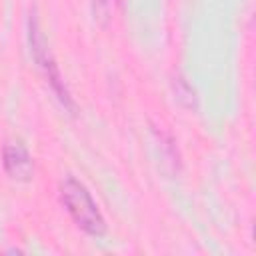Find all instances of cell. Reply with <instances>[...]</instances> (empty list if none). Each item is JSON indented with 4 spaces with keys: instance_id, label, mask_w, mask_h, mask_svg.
I'll return each mask as SVG.
<instances>
[{
    "instance_id": "6da1fadb",
    "label": "cell",
    "mask_w": 256,
    "mask_h": 256,
    "mask_svg": "<svg viewBox=\"0 0 256 256\" xmlns=\"http://www.w3.org/2000/svg\"><path fill=\"white\" fill-rule=\"evenodd\" d=\"M60 198L70 218L90 236H102L106 232V222L96 202L92 200L88 188L76 178L68 176L60 184Z\"/></svg>"
},
{
    "instance_id": "7a4b0ae2",
    "label": "cell",
    "mask_w": 256,
    "mask_h": 256,
    "mask_svg": "<svg viewBox=\"0 0 256 256\" xmlns=\"http://www.w3.org/2000/svg\"><path fill=\"white\" fill-rule=\"evenodd\" d=\"M30 50H32V56H34L38 68L42 70L46 82L52 86L54 94L60 98V102H62L66 108L74 110L72 98H70V94H68V88H66L64 80H62V76H60L58 64H56V60H54V56H52V52H50V46H48V42H46L42 30H40L36 18L30 20Z\"/></svg>"
},
{
    "instance_id": "3957f363",
    "label": "cell",
    "mask_w": 256,
    "mask_h": 256,
    "mask_svg": "<svg viewBox=\"0 0 256 256\" xmlns=\"http://www.w3.org/2000/svg\"><path fill=\"white\" fill-rule=\"evenodd\" d=\"M2 164H4L6 174L12 180H18V182H28L32 178V174H34L32 158H30L28 150L18 142H12V144L4 146Z\"/></svg>"
},
{
    "instance_id": "277c9868",
    "label": "cell",
    "mask_w": 256,
    "mask_h": 256,
    "mask_svg": "<svg viewBox=\"0 0 256 256\" xmlns=\"http://www.w3.org/2000/svg\"><path fill=\"white\" fill-rule=\"evenodd\" d=\"M172 90H174V98H176L184 108H190V110L196 108V92H194V88H192L182 76H176V78L172 80Z\"/></svg>"
},
{
    "instance_id": "5b68a950",
    "label": "cell",
    "mask_w": 256,
    "mask_h": 256,
    "mask_svg": "<svg viewBox=\"0 0 256 256\" xmlns=\"http://www.w3.org/2000/svg\"><path fill=\"white\" fill-rule=\"evenodd\" d=\"M118 2H122V0H118Z\"/></svg>"
}]
</instances>
